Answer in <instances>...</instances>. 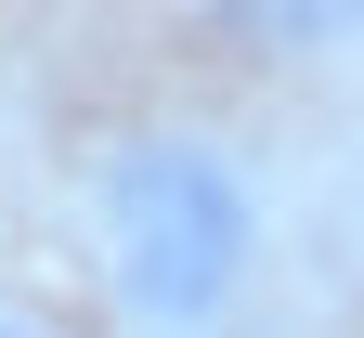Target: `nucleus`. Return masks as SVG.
<instances>
[{
  "label": "nucleus",
  "mask_w": 364,
  "mask_h": 338,
  "mask_svg": "<svg viewBox=\"0 0 364 338\" xmlns=\"http://www.w3.org/2000/svg\"><path fill=\"white\" fill-rule=\"evenodd\" d=\"M78 234L117 338H247L273 273V182L208 117H130L78 169Z\"/></svg>",
  "instance_id": "1"
},
{
  "label": "nucleus",
  "mask_w": 364,
  "mask_h": 338,
  "mask_svg": "<svg viewBox=\"0 0 364 338\" xmlns=\"http://www.w3.org/2000/svg\"><path fill=\"white\" fill-rule=\"evenodd\" d=\"M0 338H65V325L39 312V300H14V286H0Z\"/></svg>",
  "instance_id": "2"
}]
</instances>
